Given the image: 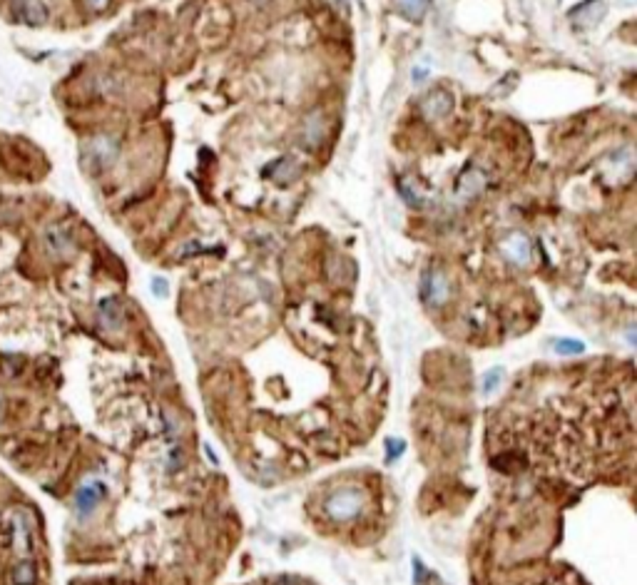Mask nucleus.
<instances>
[{
	"label": "nucleus",
	"mask_w": 637,
	"mask_h": 585,
	"mask_svg": "<svg viewBox=\"0 0 637 585\" xmlns=\"http://www.w3.org/2000/svg\"><path fill=\"white\" fill-rule=\"evenodd\" d=\"M359 508V496L356 491H341V493H334L329 501H326V510H329L334 518H348L356 513Z\"/></svg>",
	"instance_id": "4"
},
{
	"label": "nucleus",
	"mask_w": 637,
	"mask_h": 585,
	"mask_svg": "<svg viewBox=\"0 0 637 585\" xmlns=\"http://www.w3.org/2000/svg\"><path fill=\"white\" fill-rule=\"evenodd\" d=\"M17 13L25 15V20H33V23H40V20H45V15H47L45 6H43L40 0H23V6L17 8Z\"/></svg>",
	"instance_id": "10"
},
{
	"label": "nucleus",
	"mask_w": 637,
	"mask_h": 585,
	"mask_svg": "<svg viewBox=\"0 0 637 585\" xmlns=\"http://www.w3.org/2000/svg\"><path fill=\"white\" fill-rule=\"evenodd\" d=\"M453 110V98L446 90H431L429 95H423L421 100V112L426 120H438L446 117Z\"/></svg>",
	"instance_id": "3"
},
{
	"label": "nucleus",
	"mask_w": 637,
	"mask_h": 585,
	"mask_svg": "<svg viewBox=\"0 0 637 585\" xmlns=\"http://www.w3.org/2000/svg\"><path fill=\"white\" fill-rule=\"evenodd\" d=\"M399 6L411 20H421L426 15V10H429L431 0H399Z\"/></svg>",
	"instance_id": "11"
},
{
	"label": "nucleus",
	"mask_w": 637,
	"mask_h": 585,
	"mask_svg": "<svg viewBox=\"0 0 637 585\" xmlns=\"http://www.w3.org/2000/svg\"><path fill=\"white\" fill-rule=\"evenodd\" d=\"M386 451H388V461H394V458H399L401 453L406 451V441L388 439V441H386Z\"/></svg>",
	"instance_id": "14"
},
{
	"label": "nucleus",
	"mask_w": 637,
	"mask_h": 585,
	"mask_svg": "<svg viewBox=\"0 0 637 585\" xmlns=\"http://www.w3.org/2000/svg\"><path fill=\"white\" fill-rule=\"evenodd\" d=\"M553 349H555L558 354H562V356H578V354L585 351V344L578 342V339H558V342L553 344Z\"/></svg>",
	"instance_id": "12"
},
{
	"label": "nucleus",
	"mask_w": 637,
	"mask_h": 585,
	"mask_svg": "<svg viewBox=\"0 0 637 585\" xmlns=\"http://www.w3.org/2000/svg\"><path fill=\"white\" fill-rule=\"evenodd\" d=\"M299 172H302V167L296 162V157H291V155L279 157V160H274L272 165L264 167V174H267L272 182H277V185H291V182L299 177Z\"/></svg>",
	"instance_id": "2"
},
{
	"label": "nucleus",
	"mask_w": 637,
	"mask_h": 585,
	"mask_svg": "<svg viewBox=\"0 0 637 585\" xmlns=\"http://www.w3.org/2000/svg\"><path fill=\"white\" fill-rule=\"evenodd\" d=\"M102 499H105V486L93 481V483H85V486L75 493V506L82 516H87V513H93V510L98 508V503Z\"/></svg>",
	"instance_id": "5"
},
{
	"label": "nucleus",
	"mask_w": 637,
	"mask_h": 585,
	"mask_svg": "<svg viewBox=\"0 0 637 585\" xmlns=\"http://www.w3.org/2000/svg\"><path fill=\"white\" fill-rule=\"evenodd\" d=\"M486 190V174L481 172L478 167H468L456 182V192L463 195V197H475Z\"/></svg>",
	"instance_id": "6"
},
{
	"label": "nucleus",
	"mask_w": 637,
	"mask_h": 585,
	"mask_svg": "<svg viewBox=\"0 0 637 585\" xmlns=\"http://www.w3.org/2000/svg\"><path fill=\"white\" fill-rule=\"evenodd\" d=\"M421 296L423 301L429 304H443L448 299V279L443 272L438 269H431V272L423 274L421 279Z\"/></svg>",
	"instance_id": "1"
},
{
	"label": "nucleus",
	"mask_w": 637,
	"mask_h": 585,
	"mask_svg": "<svg viewBox=\"0 0 637 585\" xmlns=\"http://www.w3.org/2000/svg\"><path fill=\"white\" fill-rule=\"evenodd\" d=\"M13 583L15 585H35L38 583V570L30 561H20L13 568Z\"/></svg>",
	"instance_id": "9"
},
{
	"label": "nucleus",
	"mask_w": 637,
	"mask_h": 585,
	"mask_svg": "<svg viewBox=\"0 0 637 585\" xmlns=\"http://www.w3.org/2000/svg\"><path fill=\"white\" fill-rule=\"evenodd\" d=\"M500 374H503L500 369H491V371L486 374V379H483V391H486V394H491L493 388H496V386L500 383Z\"/></svg>",
	"instance_id": "13"
},
{
	"label": "nucleus",
	"mask_w": 637,
	"mask_h": 585,
	"mask_svg": "<svg viewBox=\"0 0 637 585\" xmlns=\"http://www.w3.org/2000/svg\"><path fill=\"white\" fill-rule=\"evenodd\" d=\"M152 289H155V294L157 296H167V291H169V287H167V282L164 279H152Z\"/></svg>",
	"instance_id": "15"
},
{
	"label": "nucleus",
	"mask_w": 637,
	"mask_h": 585,
	"mask_svg": "<svg viewBox=\"0 0 637 585\" xmlns=\"http://www.w3.org/2000/svg\"><path fill=\"white\" fill-rule=\"evenodd\" d=\"M45 242H47V247L52 250V254H68V252L72 250V242H70L68 232H63V229H58V227L47 229Z\"/></svg>",
	"instance_id": "8"
},
{
	"label": "nucleus",
	"mask_w": 637,
	"mask_h": 585,
	"mask_svg": "<svg viewBox=\"0 0 637 585\" xmlns=\"http://www.w3.org/2000/svg\"><path fill=\"white\" fill-rule=\"evenodd\" d=\"M500 250H503V254L508 257V259L518 261V264H525L528 254H530V242H528L523 234H510V237L500 244Z\"/></svg>",
	"instance_id": "7"
},
{
	"label": "nucleus",
	"mask_w": 637,
	"mask_h": 585,
	"mask_svg": "<svg viewBox=\"0 0 637 585\" xmlns=\"http://www.w3.org/2000/svg\"><path fill=\"white\" fill-rule=\"evenodd\" d=\"M426 80V70H416V75H413V82H423Z\"/></svg>",
	"instance_id": "16"
}]
</instances>
